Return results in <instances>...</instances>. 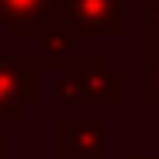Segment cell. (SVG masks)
I'll use <instances>...</instances> for the list:
<instances>
[{
    "mask_svg": "<svg viewBox=\"0 0 159 159\" xmlns=\"http://www.w3.org/2000/svg\"><path fill=\"white\" fill-rule=\"evenodd\" d=\"M41 74L52 70L56 74V100L63 104H78V107H122L126 104V74L107 63V56L100 52H70L59 59H44L37 56Z\"/></svg>",
    "mask_w": 159,
    "mask_h": 159,
    "instance_id": "obj_1",
    "label": "cell"
},
{
    "mask_svg": "<svg viewBox=\"0 0 159 159\" xmlns=\"http://www.w3.org/2000/svg\"><path fill=\"white\" fill-rule=\"evenodd\" d=\"M52 22L70 41H78V37H122L126 34L122 0H56V19Z\"/></svg>",
    "mask_w": 159,
    "mask_h": 159,
    "instance_id": "obj_2",
    "label": "cell"
},
{
    "mask_svg": "<svg viewBox=\"0 0 159 159\" xmlns=\"http://www.w3.org/2000/svg\"><path fill=\"white\" fill-rule=\"evenodd\" d=\"M41 100V67L37 56L0 52V122H19Z\"/></svg>",
    "mask_w": 159,
    "mask_h": 159,
    "instance_id": "obj_3",
    "label": "cell"
},
{
    "mask_svg": "<svg viewBox=\"0 0 159 159\" xmlns=\"http://www.w3.org/2000/svg\"><path fill=\"white\" fill-rule=\"evenodd\" d=\"M56 159H107V122L59 119L56 122Z\"/></svg>",
    "mask_w": 159,
    "mask_h": 159,
    "instance_id": "obj_4",
    "label": "cell"
},
{
    "mask_svg": "<svg viewBox=\"0 0 159 159\" xmlns=\"http://www.w3.org/2000/svg\"><path fill=\"white\" fill-rule=\"evenodd\" d=\"M56 19V0H0V26L7 37H41Z\"/></svg>",
    "mask_w": 159,
    "mask_h": 159,
    "instance_id": "obj_5",
    "label": "cell"
},
{
    "mask_svg": "<svg viewBox=\"0 0 159 159\" xmlns=\"http://www.w3.org/2000/svg\"><path fill=\"white\" fill-rule=\"evenodd\" d=\"M141 100L148 107L159 104V44L141 41Z\"/></svg>",
    "mask_w": 159,
    "mask_h": 159,
    "instance_id": "obj_6",
    "label": "cell"
},
{
    "mask_svg": "<svg viewBox=\"0 0 159 159\" xmlns=\"http://www.w3.org/2000/svg\"><path fill=\"white\" fill-rule=\"evenodd\" d=\"M141 41L159 44V0H141Z\"/></svg>",
    "mask_w": 159,
    "mask_h": 159,
    "instance_id": "obj_7",
    "label": "cell"
},
{
    "mask_svg": "<svg viewBox=\"0 0 159 159\" xmlns=\"http://www.w3.org/2000/svg\"><path fill=\"white\" fill-rule=\"evenodd\" d=\"M122 159H159V156H156V152H126Z\"/></svg>",
    "mask_w": 159,
    "mask_h": 159,
    "instance_id": "obj_8",
    "label": "cell"
},
{
    "mask_svg": "<svg viewBox=\"0 0 159 159\" xmlns=\"http://www.w3.org/2000/svg\"><path fill=\"white\" fill-rule=\"evenodd\" d=\"M4 152H7V126L0 122V156H4Z\"/></svg>",
    "mask_w": 159,
    "mask_h": 159,
    "instance_id": "obj_9",
    "label": "cell"
},
{
    "mask_svg": "<svg viewBox=\"0 0 159 159\" xmlns=\"http://www.w3.org/2000/svg\"><path fill=\"white\" fill-rule=\"evenodd\" d=\"M0 159H4V156H0Z\"/></svg>",
    "mask_w": 159,
    "mask_h": 159,
    "instance_id": "obj_10",
    "label": "cell"
}]
</instances>
